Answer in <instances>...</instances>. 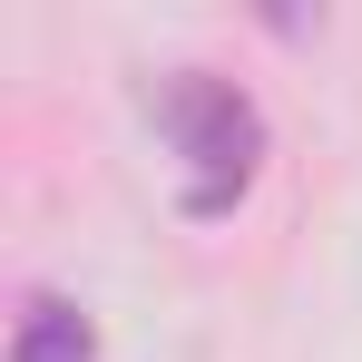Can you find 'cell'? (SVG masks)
<instances>
[{
    "label": "cell",
    "mask_w": 362,
    "mask_h": 362,
    "mask_svg": "<svg viewBox=\"0 0 362 362\" xmlns=\"http://www.w3.org/2000/svg\"><path fill=\"white\" fill-rule=\"evenodd\" d=\"M157 118H167V137H177V157H186L177 206L186 216H226L245 186H255V167H264V108L245 98L235 78H216V69H177L157 88Z\"/></svg>",
    "instance_id": "1"
},
{
    "label": "cell",
    "mask_w": 362,
    "mask_h": 362,
    "mask_svg": "<svg viewBox=\"0 0 362 362\" xmlns=\"http://www.w3.org/2000/svg\"><path fill=\"white\" fill-rule=\"evenodd\" d=\"M98 353V333H88V313L69 294H30L20 303V333H10V362H88Z\"/></svg>",
    "instance_id": "2"
}]
</instances>
